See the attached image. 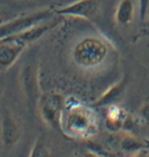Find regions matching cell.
Returning <instances> with one entry per match:
<instances>
[{
	"label": "cell",
	"instance_id": "6da1fadb",
	"mask_svg": "<svg viewBox=\"0 0 149 157\" xmlns=\"http://www.w3.org/2000/svg\"><path fill=\"white\" fill-rule=\"evenodd\" d=\"M108 56L107 44L98 37H85L73 48V61L82 67H95L101 65Z\"/></svg>",
	"mask_w": 149,
	"mask_h": 157
},
{
	"label": "cell",
	"instance_id": "7a4b0ae2",
	"mask_svg": "<svg viewBox=\"0 0 149 157\" xmlns=\"http://www.w3.org/2000/svg\"><path fill=\"white\" fill-rule=\"evenodd\" d=\"M62 131L72 136H89L95 131V119L92 112L80 105H73L64 111Z\"/></svg>",
	"mask_w": 149,
	"mask_h": 157
},
{
	"label": "cell",
	"instance_id": "3957f363",
	"mask_svg": "<svg viewBox=\"0 0 149 157\" xmlns=\"http://www.w3.org/2000/svg\"><path fill=\"white\" fill-rule=\"evenodd\" d=\"M41 119L51 128L62 131V116L65 111V97L59 92H47L40 95L37 101Z\"/></svg>",
	"mask_w": 149,
	"mask_h": 157
},
{
	"label": "cell",
	"instance_id": "277c9868",
	"mask_svg": "<svg viewBox=\"0 0 149 157\" xmlns=\"http://www.w3.org/2000/svg\"><path fill=\"white\" fill-rule=\"evenodd\" d=\"M53 14H55L53 10L42 9V10L35 11V13H31L27 15L15 17L13 20H9V21L2 24L0 25V41H3L4 39L16 35L19 33H23L42 21L49 20Z\"/></svg>",
	"mask_w": 149,
	"mask_h": 157
},
{
	"label": "cell",
	"instance_id": "5b68a950",
	"mask_svg": "<svg viewBox=\"0 0 149 157\" xmlns=\"http://www.w3.org/2000/svg\"><path fill=\"white\" fill-rule=\"evenodd\" d=\"M98 11V0H77L70 5L56 8L55 14L61 16L81 17V19H93Z\"/></svg>",
	"mask_w": 149,
	"mask_h": 157
},
{
	"label": "cell",
	"instance_id": "8992f818",
	"mask_svg": "<svg viewBox=\"0 0 149 157\" xmlns=\"http://www.w3.org/2000/svg\"><path fill=\"white\" fill-rule=\"evenodd\" d=\"M20 84L26 100L30 104H36L40 99L39 92V80L37 71L34 64H26L20 72Z\"/></svg>",
	"mask_w": 149,
	"mask_h": 157
},
{
	"label": "cell",
	"instance_id": "52a82bcc",
	"mask_svg": "<svg viewBox=\"0 0 149 157\" xmlns=\"http://www.w3.org/2000/svg\"><path fill=\"white\" fill-rule=\"evenodd\" d=\"M21 136V128L9 111H5L0 124V137L5 147H13Z\"/></svg>",
	"mask_w": 149,
	"mask_h": 157
},
{
	"label": "cell",
	"instance_id": "ba28073f",
	"mask_svg": "<svg viewBox=\"0 0 149 157\" xmlns=\"http://www.w3.org/2000/svg\"><path fill=\"white\" fill-rule=\"evenodd\" d=\"M55 26V23H49L47 20L46 21H42L40 24H37L23 33H19L16 35H13L10 37H6L4 39L3 41H11V43H17V44H23V45H29L36 40H39L40 37H42L51 28Z\"/></svg>",
	"mask_w": 149,
	"mask_h": 157
},
{
	"label": "cell",
	"instance_id": "9c48e42d",
	"mask_svg": "<svg viewBox=\"0 0 149 157\" xmlns=\"http://www.w3.org/2000/svg\"><path fill=\"white\" fill-rule=\"evenodd\" d=\"M25 50V45L11 43V41H2L0 44V70L9 69Z\"/></svg>",
	"mask_w": 149,
	"mask_h": 157
},
{
	"label": "cell",
	"instance_id": "30bf717a",
	"mask_svg": "<svg viewBox=\"0 0 149 157\" xmlns=\"http://www.w3.org/2000/svg\"><path fill=\"white\" fill-rule=\"evenodd\" d=\"M125 89H127V76L122 77L116 85L111 86L98 100L93 102V106L102 107V106H108V105L116 104L118 100L122 99V96L125 92Z\"/></svg>",
	"mask_w": 149,
	"mask_h": 157
},
{
	"label": "cell",
	"instance_id": "8fae6325",
	"mask_svg": "<svg viewBox=\"0 0 149 157\" xmlns=\"http://www.w3.org/2000/svg\"><path fill=\"white\" fill-rule=\"evenodd\" d=\"M127 113L118 106L111 105L108 115L104 120V126L109 132H118L123 128V122Z\"/></svg>",
	"mask_w": 149,
	"mask_h": 157
},
{
	"label": "cell",
	"instance_id": "7c38bea8",
	"mask_svg": "<svg viewBox=\"0 0 149 157\" xmlns=\"http://www.w3.org/2000/svg\"><path fill=\"white\" fill-rule=\"evenodd\" d=\"M134 14V5L132 0H121L116 11V21L119 25H127L132 21Z\"/></svg>",
	"mask_w": 149,
	"mask_h": 157
},
{
	"label": "cell",
	"instance_id": "4fadbf2b",
	"mask_svg": "<svg viewBox=\"0 0 149 157\" xmlns=\"http://www.w3.org/2000/svg\"><path fill=\"white\" fill-rule=\"evenodd\" d=\"M148 146L145 141H142L139 139H136L133 136H125L121 142V148L125 153H138L143 150H145Z\"/></svg>",
	"mask_w": 149,
	"mask_h": 157
},
{
	"label": "cell",
	"instance_id": "5bb4252c",
	"mask_svg": "<svg viewBox=\"0 0 149 157\" xmlns=\"http://www.w3.org/2000/svg\"><path fill=\"white\" fill-rule=\"evenodd\" d=\"M30 156L31 157H49V156H51V152L47 148V146L42 139H37L32 146Z\"/></svg>",
	"mask_w": 149,
	"mask_h": 157
},
{
	"label": "cell",
	"instance_id": "9a60e30c",
	"mask_svg": "<svg viewBox=\"0 0 149 157\" xmlns=\"http://www.w3.org/2000/svg\"><path fill=\"white\" fill-rule=\"evenodd\" d=\"M138 8H139V19L140 21H144L147 19L148 9H149V0H138Z\"/></svg>",
	"mask_w": 149,
	"mask_h": 157
},
{
	"label": "cell",
	"instance_id": "2e32d148",
	"mask_svg": "<svg viewBox=\"0 0 149 157\" xmlns=\"http://www.w3.org/2000/svg\"><path fill=\"white\" fill-rule=\"evenodd\" d=\"M139 115H140L142 120H143L144 122L149 124V102L144 104V105L140 107V110H139Z\"/></svg>",
	"mask_w": 149,
	"mask_h": 157
},
{
	"label": "cell",
	"instance_id": "e0dca14e",
	"mask_svg": "<svg viewBox=\"0 0 149 157\" xmlns=\"http://www.w3.org/2000/svg\"><path fill=\"white\" fill-rule=\"evenodd\" d=\"M147 25L149 26V16H148V19H147Z\"/></svg>",
	"mask_w": 149,
	"mask_h": 157
}]
</instances>
